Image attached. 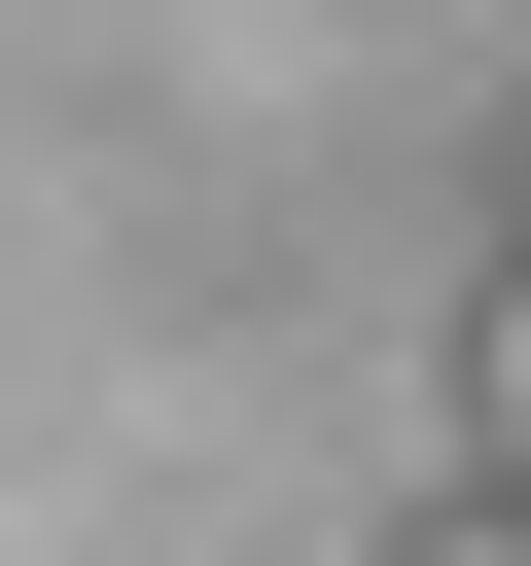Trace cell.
I'll return each mask as SVG.
<instances>
[{"label":"cell","mask_w":531,"mask_h":566,"mask_svg":"<svg viewBox=\"0 0 531 566\" xmlns=\"http://www.w3.org/2000/svg\"><path fill=\"white\" fill-rule=\"evenodd\" d=\"M389 566H531V495H460V531H389Z\"/></svg>","instance_id":"2"},{"label":"cell","mask_w":531,"mask_h":566,"mask_svg":"<svg viewBox=\"0 0 531 566\" xmlns=\"http://www.w3.org/2000/svg\"><path fill=\"white\" fill-rule=\"evenodd\" d=\"M496 495H531V248H496Z\"/></svg>","instance_id":"1"}]
</instances>
